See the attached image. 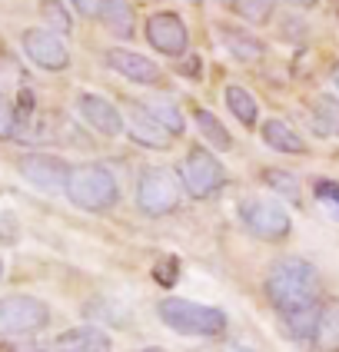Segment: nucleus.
Returning a JSON list of instances; mask_svg holds the SVG:
<instances>
[{
    "label": "nucleus",
    "instance_id": "1",
    "mask_svg": "<svg viewBox=\"0 0 339 352\" xmlns=\"http://www.w3.org/2000/svg\"><path fill=\"white\" fill-rule=\"evenodd\" d=\"M319 296H322V279H319L316 266L309 259L286 256V259H276L270 266V273H266V299H270V306L279 316L313 309V306H319Z\"/></svg>",
    "mask_w": 339,
    "mask_h": 352
},
{
    "label": "nucleus",
    "instance_id": "2",
    "mask_svg": "<svg viewBox=\"0 0 339 352\" xmlns=\"http://www.w3.org/2000/svg\"><path fill=\"white\" fill-rule=\"evenodd\" d=\"M63 193L70 196V203L80 206V210L103 213V210H113V206H117L120 183L107 166H100V163H83V166H74V170H70Z\"/></svg>",
    "mask_w": 339,
    "mask_h": 352
},
{
    "label": "nucleus",
    "instance_id": "3",
    "mask_svg": "<svg viewBox=\"0 0 339 352\" xmlns=\"http://www.w3.org/2000/svg\"><path fill=\"white\" fill-rule=\"evenodd\" d=\"M160 319L179 336H219L226 329V313L223 309H213V306H199V302H190V299H179V296H166L160 299L157 306Z\"/></svg>",
    "mask_w": 339,
    "mask_h": 352
},
{
    "label": "nucleus",
    "instance_id": "4",
    "mask_svg": "<svg viewBox=\"0 0 339 352\" xmlns=\"http://www.w3.org/2000/svg\"><path fill=\"white\" fill-rule=\"evenodd\" d=\"M179 183L193 199H210L223 190L226 170L206 146H190L183 163H179Z\"/></svg>",
    "mask_w": 339,
    "mask_h": 352
},
{
    "label": "nucleus",
    "instance_id": "5",
    "mask_svg": "<svg viewBox=\"0 0 339 352\" xmlns=\"http://www.w3.org/2000/svg\"><path fill=\"white\" fill-rule=\"evenodd\" d=\"M239 219L256 239H266V243H279V239H286L293 233V219L276 199H263V196L243 199L239 203Z\"/></svg>",
    "mask_w": 339,
    "mask_h": 352
},
{
    "label": "nucleus",
    "instance_id": "6",
    "mask_svg": "<svg viewBox=\"0 0 339 352\" xmlns=\"http://www.w3.org/2000/svg\"><path fill=\"white\" fill-rule=\"evenodd\" d=\"M179 179L166 166H150L137 183V206L146 216H166L179 206Z\"/></svg>",
    "mask_w": 339,
    "mask_h": 352
},
{
    "label": "nucleus",
    "instance_id": "7",
    "mask_svg": "<svg viewBox=\"0 0 339 352\" xmlns=\"http://www.w3.org/2000/svg\"><path fill=\"white\" fill-rule=\"evenodd\" d=\"M50 322V306L37 296H3L0 299V336H30Z\"/></svg>",
    "mask_w": 339,
    "mask_h": 352
},
{
    "label": "nucleus",
    "instance_id": "8",
    "mask_svg": "<svg viewBox=\"0 0 339 352\" xmlns=\"http://www.w3.org/2000/svg\"><path fill=\"white\" fill-rule=\"evenodd\" d=\"M20 47H23V54L30 57V63H37L40 70L60 74V70L70 67V50H67L63 37L50 34L47 27H30V30H23Z\"/></svg>",
    "mask_w": 339,
    "mask_h": 352
},
{
    "label": "nucleus",
    "instance_id": "9",
    "mask_svg": "<svg viewBox=\"0 0 339 352\" xmlns=\"http://www.w3.org/2000/svg\"><path fill=\"white\" fill-rule=\"evenodd\" d=\"M146 40L163 57H183L190 47V30H186L183 17H177L173 10H160L146 20Z\"/></svg>",
    "mask_w": 339,
    "mask_h": 352
},
{
    "label": "nucleus",
    "instance_id": "10",
    "mask_svg": "<svg viewBox=\"0 0 339 352\" xmlns=\"http://www.w3.org/2000/svg\"><path fill=\"white\" fill-rule=\"evenodd\" d=\"M17 170L30 186H37L43 193H63L67 176H70V166L50 153H27L17 160Z\"/></svg>",
    "mask_w": 339,
    "mask_h": 352
},
{
    "label": "nucleus",
    "instance_id": "11",
    "mask_svg": "<svg viewBox=\"0 0 339 352\" xmlns=\"http://www.w3.org/2000/svg\"><path fill=\"white\" fill-rule=\"evenodd\" d=\"M107 67L117 70L120 77H127L130 83H143V87H157V83H163V70H160L150 57L137 54V50H123V47L107 50Z\"/></svg>",
    "mask_w": 339,
    "mask_h": 352
},
{
    "label": "nucleus",
    "instance_id": "12",
    "mask_svg": "<svg viewBox=\"0 0 339 352\" xmlns=\"http://www.w3.org/2000/svg\"><path fill=\"white\" fill-rule=\"evenodd\" d=\"M77 110H80V117L87 120L97 133H103V137H120L123 133V117H120V110L107 97H100V94H80Z\"/></svg>",
    "mask_w": 339,
    "mask_h": 352
},
{
    "label": "nucleus",
    "instance_id": "13",
    "mask_svg": "<svg viewBox=\"0 0 339 352\" xmlns=\"http://www.w3.org/2000/svg\"><path fill=\"white\" fill-rule=\"evenodd\" d=\"M123 126H127L130 140H137L140 146H150V150H166L170 140H173L157 120L146 113L143 103H130V123H123Z\"/></svg>",
    "mask_w": 339,
    "mask_h": 352
},
{
    "label": "nucleus",
    "instance_id": "14",
    "mask_svg": "<svg viewBox=\"0 0 339 352\" xmlns=\"http://www.w3.org/2000/svg\"><path fill=\"white\" fill-rule=\"evenodd\" d=\"M57 352H110V336L100 326H77L54 339Z\"/></svg>",
    "mask_w": 339,
    "mask_h": 352
},
{
    "label": "nucleus",
    "instance_id": "15",
    "mask_svg": "<svg viewBox=\"0 0 339 352\" xmlns=\"http://www.w3.org/2000/svg\"><path fill=\"white\" fill-rule=\"evenodd\" d=\"M259 137H263V143H266L270 150H276V153H289V157L306 153V140L299 137L286 120H276V117L266 120V123L259 126Z\"/></svg>",
    "mask_w": 339,
    "mask_h": 352
},
{
    "label": "nucleus",
    "instance_id": "16",
    "mask_svg": "<svg viewBox=\"0 0 339 352\" xmlns=\"http://www.w3.org/2000/svg\"><path fill=\"white\" fill-rule=\"evenodd\" d=\"M316 352H339V299H329L319 306L316 329H313V342Z\"/></svg>",
    "mask_w": 339,
    "mask_h": 352
},
{
    "label": "nucleus",
    "instance_id": "17",
    "mask_svg": "<svg viewBox=\"0 0 339 352\" xmlns=\"http://www.w3.org/2000/svg\"><path fill=\"white\" fill-rule=\"evenodd\" d=\"M219 40L223 47L230 50V57H237L239 63H253V60L263 57V40L246 34V30H237V27H219Z\"/></svg>",
    "mask_w": 339,
    "mask_h": 352
},
{
    "label": "nucleus",
    "instance_id": "18",
    "mask_svg": "<svg viewBox=\"0 0 339 352\" xmlns=\"http://www.w3.org/2000/svg\"><path fill=\"white\" fill-rule=\"evenodd\" d=\"M97 17L107 23L110 34L117 37H133V10L127 0H100Z\"/></svg>",
    "mask_w": 339,
    "mask_h": 352
},
{
    "label": "nucleus",
    "instance_id": "19",
    "mask_svg": "<svg viewBox=\"0 0 339 352\" xmlns=\"http://www.w3.org/2000/svg\"><path fill=\"white\" fill-rule=\"evenodd\" d=\"M226 107H230V113H233L243 126H256L259 123V107H256V100H253V94L237 87V83L226 87Z\"/></svg>",
    "mask_w": 339,
    "mask_h": 352
},
{
    "label": "nucleus",
    "instance_id": "20",
    "mask_svg": "<svg viewBox=\"0 0 339 352\" xmlns=\"http://www.w3.org/2000/svg\"><path fill=\"white\" fill-rule=\"evenodd\" d=\"M193 120H197V126H199V133L210 140V146L213 150H233V137H230V130L219 123L206 107H193Z\"/></svg>",
    "mask_w": 339,
    "mask_h": 352
},
{
    "label": "nucleus",
    "instance_id": "21",
    "mask_svg": "<svg viewBox=\"0 0 339 352\" xmlns=\"http://www.w3.org/2000/svg\"><path fill=\"white\" fill-rule=\"evenodd\" d=\"M143 107H146V113L157 120L170 137H179V133H183L186 123H183V113H179V107L173 103V100H146Z\"/></svg>",
    "mask_w": 339,
    "mask_h": 352
},
{
    "label": "nucleus",
    "instance_id": "22",
    "mask_svg": "<svg viewBox=\"0 0 339 352\" xmlns=\"http://www.w3.org/2000/svg\"><path fill=\"white\" fill-rule=\"evenodd\" d=\"M313 120H316V130L326 137H339V100L329 94H319L313 100Z\"/></svg>",
    "mask_w": 339,
    "mask_h": 352
},
{
    "label": "nucleus",
    "instance_id": "23",
    "mask_svg": "<svg viewBox=\"0 0 339 352\" xmlns=\"http://www.w3.org/2000/svg\"><path fill=\"white\" fill-rule=\"evenodd\" d=\"M316 316L319 306L313 309H303V313H289V316H279L283 319V329L293 336L296 342H313V329H316Z\"/></svg>",
    "mask_w": 339,
    "mask_h": 352
},
{
    "label": "nucleus",
    "instance_id": "24",
    "mask_svg": "<svg viewBox=\"0 0 339 352\" xmlns=\"http://www.w3.org/2000/svg\"><path fill=\"white\" fill-rule=\"evenodd\" d=\"M40 14L47 20V30L57 34V37H67L74 30V17L70 10L63 7V0H40Z\"/></svg>",
    "mask_w": 339,
    "mask_h": 352
},
{
    "label": "nucleus",
    "instance_id": "25",
    "mask_svg": "<svg viewBox=\"0 0 339 352\" xmlns=\"http://www.w3.org/2000/svg\"><path fill=\"white\" fill-rule=\"evenodd\" d=\"M263 183L273 190L276 196H283V199H289V203H299L303 199V186H299V179L289 170H263Z\"/></svg>",
    "mask_w": 339,
    "mask_h": 352
},
{
    "label": "nucleus",
    "instance_id": "26",
    "mask_svg": "<svg viewBox=\"0 0 339 352\" xmlns=\"http://www.w3.org/2000/svg\"><path fill=\"white\" fill-rule=\"evenodd\" d=\"M87 319H107L113 326H130L133 322V316L127 313L123 306H117L113 299H107V296H97L94 302H87Z\"/></svg>",
    "mask_w": 339,
    "mask_h": 352
},
{
    "label": "nucleus",
    "instance_id": "27",
    "mask_svg": "<svg viewBox=\"0 0 339 352\" xmlns=\"http://www.w3.org/2000/svg\"><path fill=\"white\" fill-rule=\"evenodd\" d=\"M230 7L237 10L246 23H270L276 14V0H230Z\"/></svg>",
    "mask_w": 339,
    "mask_h": 352
},
{
    "label": "nucleus",
    "instance_id": "28",
    "mask_svg": "<svg viewBox=\"0 0 339 352\" xmlns=\"http://www.w3.org/2000/svg\"><path fill=\"white\" fill-rule=\"evenodd\" d=\"M313 196H316L319 206L339 223V183L336 179H316L313 183Z\"/></svg>",
    "mask_w": 339,
    "mask_h": 352
},
{
    "label": "nucleus",
    "instance_id": "29",
    "mask_svg": "<svg viewBox=\"0 0 339 352\" xmlns=\"http://www.w3.org/2000/svg\"><path fill=\"white\" fill-rule=\"evenodd\" d=\"M17 137V107L10 103L7 94H0V140Z\"/></svg>",
    "mask_w": 339,
    "mask_h": 352
},
{
    "label": "nucleus",
    "instance_id": "30",
    "mask_svg": "<svg viewBox=\"0 0 339 352\" xmlns=\"http://www.w3.org/2000/svg\"><path fill=\"white\" fill-rule=\"evenodd\" d=\"M153 279H157L160 286H177V279H179V259L177 256H166V259H160L157 263V270H153Z\"/></svg>",
    "mask_w": 339,
    "mask_h": 352
},
{
    "label": "nucleus",
    "instance_id": "31",
    "mask_svg": "<svg viewBox=\"0 0 339 352\" xmlns=\"http://www.w3.org/2000/svg\"><path fill=\"white\" fill-rule=\"evenodd\" d=\"M70 3L77 7L80 17H97V10H100V0H70Z\"/></svg>",
    "mask_w": 339,
    "mask_h": 352
},
{
    "label": "nucleus",
    "instance_id": "32",
    "mask_svg": "<svg viewBox=\"0 0 339 352\" xmlns=\"http://www.w3.org/2000/svg\"><path fill=\"white\" fill-rule=\"evenodd\" d=\"M286 3H293V7H299V10H313L319 0H286Z\"/></svg>",
    "mask_w": 339,
    "mask_h": 352
},
{
    "label": "nucleus",
    "instance_id": "33",
    "mask_svg": "<svg viewBox=\"0 0 339 352\" xmlns=\"http://www.w3.org/2000/svg\"><path fill=\"white\" fill-rule=\"evenodd\" d=\"M329 83L339 90V63H333V67H329Z\"/></svg>",
    "mask_w": 339,
    "mask_h": 352
},
{
    "label": "nucleus",
    "instance_id": "34",
    "mask_svg": "<svg viewBox=\"0 0 339 352\" xmlns=\"http://www.w3.org/2000/svg\"><path fill=\"white\" fill-rule=\"evenodd\" d=\"M230 352H250V349H243V346H233V349H230Z\"/></svg>",
    "mask_w": 339,
    "mask_h": 352
},
{
    "label": "nucleus",
    "instance_id": "35",
    "mask_svg": "<svg viewBox=\"0 0 339 352\" xmlns=\"http://www.w3.org/2000/svg\"><path fill=\"white\" fill-rule=\"evenodd\" d=\"M140 352H166V349H140Z\"/></svg>",
    "mask_w": 339,
    "mask_h": 352
},
{
    "label": "nucleus",
    "instance_id": "36",
    "mask_svg": "<svg viewBox=\"0 0 339 352\" xmlns=\"http://www.w3.org/2000/svg\"><path fill=\"white\" fill-rule=\"evenodd\" d=\"M0 279H3V259H0Z\"/></svg>",
    "mask_w": 339,
    "mask_h": 352
},
{
    "label": "nucleus",
    "instance_id": "37",
    "mask_svg": "<svg viewBox=\"0 0 339 352\" xmlns=\"http://www.w3.org/2000/svg\"><path fill=\"white\" fill-rule=\"evenodd\" d=\"M336 20H339V3H336Z\"/></svg>",
    "mask_w": 339,
    "mask_h": 352
},
{
    "label": "nucleus",
    "instance_id": "38",
    "mask_svg": "<svg viewBox=\"0 0 339 352\" xmlns=\"http://www.w3.org/2000/svg\"><path fill=\"white\" fill-rule=\"evenodd\" d=\"M190 3H203V0H190Z\"/></svg>",
    "mask_w": 339,
    "mask_h": 352
},
{
    "label": "nucleus",
    "instance_id": "39",
    "mask_svg": "<svg viewBox=\"0 0 339 352\" xmlns=\"http://www.w3.org/2000/svg\"><path fill=\"white\" fill-rule=\"evenodd\" d=\"M336 160H339V153H336Z\"/></svg>",
    "mask_w": 339,
    "mask_h": 352
}]
</instances>
